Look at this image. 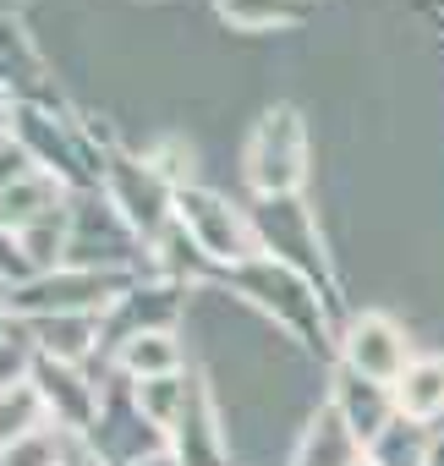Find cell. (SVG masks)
<instances>
[{
  "label": "cell",
  "instance_id": "cell-1",
  "mask_svg": "<svg viewBox=\"0 0 444 466\" xmlns=\"http://www.w3.org/2000/svg\"><path fill=\"white\" fill-rule=\"evenodd\" d=\"M346 351H351V368L368 373V379H400L406 373V340L395 335L389 319H362L351 329Z\"/></svg>",
  "mask_w": 444,
  "mask_h": 466
},
{
  "label": "cell",
  "instance_id": "cell-2",
  "mask_svg": "<svg viewBox=\"0 0 444 466\" xmlns=\"http://www.w3.org/2000/svg\"><path fill=\"white\" fill-rule=\"evenodd\" d=\"M395 400H400V411H411V417H433V411L444 406V362H439V357L411 362V368L400 373Z\"/></svg>",
  "mask_w": 444,
  "mask_h": 466
},
{
  "label": "cell",
  "instance_id": "cell-3",
  "mask_svg": "<svg viewBox=\"0 0 444 466\" xmlns=\"http://www.w3.org/2000/svg\"><path fill=\"white\" fill-rule=\"evenodd\" d=\"M176 362V346L165 340V335H137L132 346H126V368L132 373H143V368H170Z\"/></svg>",
  "mask_w": 444,
  "mask_h": 466
},
{
  "label": "cell",
  "instance_id": "cell-4",
  "mask_svg": "<svg viewBox=\"0 0 444 466\" xmlns=\"http://www.w3.org/2000/svg\"><path fill=\"white\" fill-rule=\"evenodd\" d=\"M0 466H56V455H50L45 439H23V444H12L0 455Z\"/></svg>",
  "mask_w": 444,
  "mask_h": 466
}]
</instances>
